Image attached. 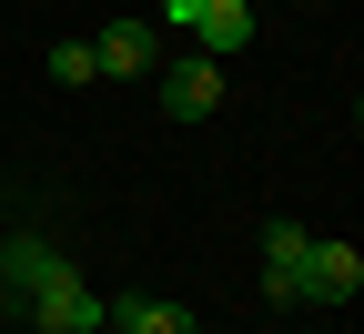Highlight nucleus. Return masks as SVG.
Returning a JSON list of instances; mask_svg holds the SVG:
<instances>
[{"instance_id": "1a4fd4ad", "label": "nucleus", "mask_w": 364, "mask_h": 334, "mask_svg": "<svg viewBox=\"0 0 364 334\" xmlns=\"http://www.w3.org/2000/svg\"><path fill=\"white\" fill-rule=\"evenodd\" d=\"M51 81H102L91 71V41H51Z\"/></svg>"}, {"instance_id": "9b49d317", "label": "nucleus", "mask_w": 364, "mask_h": 334, "mask_svg": "<svg viewBox=\"0 0 364 334\" xmlns=\"http://www.w3.org/2000/svg\"><path fill=\"white\" fill-rule=\"evenodd\" d=\"M102 334H112V324H102Z\"/></svg>"}, {"instance_id": "f03ea898", "label": "nucleus", "mask_w": 364, "mask_h": 334, "mask_svg": "<svg viewBox=\"0 0 364 334\" xmlns=\"http://www.w3.org/2000/svg\"><path fill=\"white\" fill-rule=\"evenodd\" d=\"M152 91H162L172 122H213V112H223V61H213V51H182L172 71H152Z\"/></svg>"}, {"instance_id": "f257e3e1", "label": "nucleus", "mask_w": 364, "mask_h": 334, "mask_svg": "<svg viewBox=\"0 0 364 334\" xmlns=\"http://www.w3.org/2000/svg\"><path fill=\"white\" fill-rule=\"evenodd\" d=\"M31 324H41V334H102V324H112V304L81 283V263H61V273L31 294Z\"/></svg>"}, {"instance_id": "20e7f679", "label": "nucleus", "mask_w": 364, "mask_h": 334, "mask_svg": "<svg viewBox=\"0 0 364 334\" xmlns=\"http://www.w3.org/2000/svg\"><path fill=\"white\" fill-rule=\"evenodd\" d=\"M61 263H71V254H51L41 233H11V244H0V304H31Z\"/></svg>"}, {"instance_id": "7ed1b4c3", "label": "nucleus", "mask_w": 364, "mask_h": 334, "mask_svg": "<svg viewBox=\"0 0 364 334\" xmlns=\"http://www.w3.org/2000/svg\"><path fill=\"white\" fill-rule=\"evenodd\" d=\"M91 71H112V81H152V71H162V31H152V21H112L102 41H91Z\"/></svg>"}, {"instance_id": "423d86ee", "label": "nucleus", "mask_w": 364, "mask_h": 334, "mask_svg": "<svg viewBox=\"0 0 364 334\" xmlns=\"http://www.w3.org/2000/svg\"><path fill=\"white\" fill-rule=\"evenodd\" d=\"M112 334H193V314L162 304V294H122L112 304Z\"/></svg>"}, {"instance_id": "6e6552de", "label": "nucleus", "mask_w": 364, "mask_h": 334, "mask_svg": "<svg viewBox=\"0 0 364 334\" xmlns=\"http://www.w3.org/2000/svg\"><path fill=\"white\" fill-rule=\"evenodd\" d=\"M304 254H314V233L273 213V223H263V273H304Z\"/></svg>"}, {"instance_id": "0eeeda50", "label": "nucleus", "mask_w": 364, "mask_h": 334, "mask_svg": "<svg viewBox=\"0 0 364 334\" xmlns=\"http://www.w3.org/2000/svg\"><path fill=\"white\" fill-rule=\"evenodd\" d=\"M193 41H203V51H213V61H233V51H243V41H253V0H213V11H203V31H193Z\"/></svg>"}, {"instance_id": "39448f33", "label": "nucleus", "mask_w": 364, "mask_h": 334, "mask_svg": "<svg viewBox=\"0 0 364 334\" xmlns=\"http://www.w3.org/2000/svg\"><path fill=\"white\" fill-rule=\"evenodd\" d=\"M364 294V254L354 244H314L304 254V304H354Z\"/></svg>"}, {"instance_id": "9d476101", "label": "nucleus", "mask_w": 364, "mask_h": 334, "mask_svg": "<svg viewBox=\"0 0 364 334\" xmlns=\"http://www.w3.org/2000/svg\"><path fill=\"white\" fill-rule=\"evenodd\" d=\"M203 11H213V0H162V31H182V41H193V31H203Z\"/></svg>"}]
</instances>
